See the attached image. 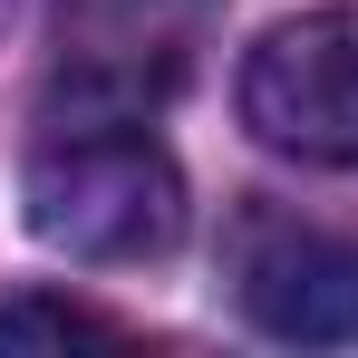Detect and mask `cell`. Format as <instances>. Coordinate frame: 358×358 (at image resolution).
Listing matches in <instances>:
<instances>
[{
    "label": "cell",
    "mask_w": 358,
    "mask_h": 358,
    "mask_svg": "<svg viewBox=\"0 0 358 358\" xmlns=\"http://www.w3.org/2000/svg\"><path fill=\"white\" fill-rule=\"evenodd\" d=\"M29 233L68 262H165L184 242V175L136 126H78L49 136L20 175Z\"/></svg>",
    "instance_id": "obj_1"
},
{
    "label": "cell",
    "mask_w": 358,
    "mask_h": 358,
    "mask_svg": "<svg viewBox=\"0 0 358 358\" xmlns=\"http://www.w3.org/2000/svg\"><path fill=\"white\" fill-rule=\"evenodd\" d=\"M242 126L300 165H358V10H300L252 39Z\"/></svg>",
    "instance_id": "obj_2"
},
{
    "label": "cell",
    "mask_w": 358,
    "mask_h": 358,
    "mask_svg": "<svg viewBox=\"0 0 358 358\" xmlns=\"http://www.w3.org/2000/svg\"><path fill=\"white\" fill-rule=\"evenodd\" d=\"M233 300L262 339L349 349L358 339V242L300 213H252L233 233Z\"/></svg>",
    "instance_id": "obj_3"
},
{
    "label": "cell",
    "mask_w": 358,
    "mask_h": 358,
    "mask_svg": "<svg viewBox=\"0 0 358 358\" xmlns=\"http://www.w3.org/2000/svg\"><path fill=\"white\" fill-rule=\"evenodd\" d=\"M39 339H126L117 310H97V300H68V291H10L0 300V349H39Z\"/></svg>",
    "instance_id": "obj_4"
},
{
    "label": "cell",
    "mask_w": 358,
    "mask_h": 358,
    "mask_svg": "<svg viewBox=\"0 0 358 358\" xmlns=\"http://www.w3.org/2000/svg\"><path fill=\"white\" fill-rule=\"evenodd\" d=\"M10 10H20V0H0V29H10Z\"/></svg>",
    "instance_id": "obj_5"
}]
</instances>
